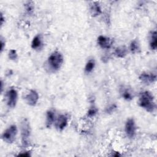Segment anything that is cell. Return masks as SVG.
<instances>
[{
    "label": "cell",
    "instance_id": "5bb4252c",
    "mask_svg": "<svg viewBox=\"0 0 157 157\" xmlns=\"http://www.w3.org/2000/svg\"><path fill=\"white\" fill-rule=\"evenodd\" d=\"M53 121H55V113L52 110H48L47 112L46 115V126L47 128H50L51 125L53 124Z\"/></svg>",
    "mask_w": 157,
    "mask_h": 157
},
{
    "label": "cell",
    "instance_id": "7402d4cb",
    "mask_svg": "<svg viewBox=\"0 0 157 157\" xmlns=\"http://www.w3.org/2000/svg\"><path fill=\"white\" fill-rule=\"evenodd\" d=\"M18 156H30V154L28 152H25V153H20Z\"/></svg>",
    "mask_w": 157,
    "mask_h": 157
},
{
    "label": "cell",
    "instance_id": "9a60e30c",
    "mask_svg": "<svg viewBox=\"0 0 157 157\" xmlns=\"http://www.w3.org/2000/svg\"><path fill=\"white\" fill-rule=\"evenodd\" d=\"M127 54V48L125 46L117 47L115 50V55L118 58H124Z\"/></svg>",
    "mask_w": 157,
    "mask_h": 157
},
{
    "label": "cell",
    "instance_id": "ac0fdd59",
    "mask_svg": "<svg viewBox=\"0 0 157 157\" xmlns=\"http://www.w3.org/2000/svg\"><path fill=\"white\" fill-rule=\"evenodd\" d=\"M121 95H122V97L123 98V99L128 101H131L133 99V96H132V92L128 88H126L123 90V91L121 92Z\"/></svg>",
    "mask_w": 157,
    "mask_h": 157
},
{
    "label": "cell",
    "instance_id": "2e32d148",
    "mask_svg": "<svg viewBox=\"0 0 157 157\" xmlns=\"http://www.w3.org/2000/svg\"><path fill=\"white\" fill-rule=\"evenodd\" d=\"M129 49L132 53H138L140 51V46L138 41L136 40H132L130 44Z\"/></svg>",
    "mask_w": 157,
    "mask_h": 157
},
{
    "label": "cell",
    "instance_id": "8992f818",
    "mask_svg": "<svg viewBox=\"0 0 157 157\" xmlns=\"http://www.w3.org/2000/svg\"><path fill=\"white\" fill-rule=\"evenodd\" d=\"M125 132L129 138L134 137L136 132V123L133 118H129L125 124Z\"/></svg>",
    "mask_w": 157,
    "mask_h": 157
},
{
    "label": "cell",
    "instance_id": "7a4b0ae2",
    "mask_svg": "<svg viewBox=\"0 0 157 157\" xmlns=\"http://www.w3.org/2000/svg\"><path fill=\"white\" fill-rule=\"evenodd\" d=\"M63 63V55L58 51L52 53L48 58V64L53 71L59 70L62 66Z\"/></svg>",
    "mask_w": 157,
    "mask_h": 157
},
{
    "label": "cell",
    "instance_id": "4fadbf2b",
    "mask_svg": "<svg viewBox=\"0 0 157 157\" xmlns=\"http://www.w3.org/2000/svg\"><path fill=\"white\" fill-rule=\"evenodd\" d=\"M150 47L151 50H155L157 48V33L155 31H152L150 36Z\"/></svg>",
    "mask_w": 157,
    "mask_h": 157
},
{
    "label": "cell",
    "instance_id": "277c9868",
    "mask_svg": "<svg viewBox=\"0 0 157 157\" xmlns=\"http://www.w3.org/2000/svg\"><path fill=\"white\" fill-rule=\"evenodd\" d=\"M17 132L18 131L16 125L12 124L4 131L2 135V139L4 142L12 144L15 140Z\"/></svg>",
    "mask_w": 157,
    "mask_h": 157
},
{
    "label": "cell",
    "instance_id": "5b68a950",
    "mask_svg": "<svg viewBox=\"0 0 157 157\" xmlns=\"http://www.w3.org/2000/svg\"><path fill=\"white\" fill-rule=\"evenodd\" d=\"M18 99V93L15 89L11 88L7 93V104L10 108L15 107Z\"/></svg>",
    "mask_w": 157,
    "mask_h": 157
},
{
    "label": "cell",
    "instance_id": "e0dca14e",
    "mask_svg": "<svg viewBox=\"0 0 157 157\" xmlns=\"http://www.w3.org/2000/svg\"><path fill=\"white\" fill-rule=\"evenodd\" d=\"M95 66V61L94 59H90L87 61L85 67V71L86 73L88 74L92 72L93 69Z\"/></svg>",
    "mask_w": 157,
    "mask_h": 157
},
{
    "label": "cell",
    "instance_id": "cb8c5ba5",
    "mask_svg": "<svg viewBox=\"0 0 157 157\" xmlns=\"http://www.w3.org/2000/svg\"><path fill=\"white\" fill-rule=\"evenodd\" d=\"M3 23H4V17H3L2 13H1V25H2Z\"/></svg>",
    "mask_w": 157,
    "mask_h": 157
},
{
    "label": "cell",
    "instance_id": "3957f363",
    "mask_svg": "<svg viewBox=\"0 0 157 157\" xmlns=\"http://www.w3.org/2000/svg\"><path fill=\"white\" fill-rule=\"evenodd\" d=\"M20 130L21 136V141L23 145H27L29 142V138L30 137L31 128L29 123L27 119H23L20 123Z\"/></svg>",
    "mask_w": 157,
    "mask_h": 157
},
{
    "label": "cell",
    "instance_id": "44dd1931",
    "mask_svg": "<svg viewBox=\"0 0 157 157\" xmlns=\"http://www.w3.org/2000/svg\"><path fill=\"white\" fill-rule=\"evenodd\" d=\"M33 6H31V4H30V2H29L28 4H26V10L30 13L31 12L33 11Z\"/></svg>",
    "mask_w": 157,
    "mask_h": 157
},
{
    "label": "cell",
    "instance_id": "30bf717a",
    "mask_svg": "<svg viewBox=\"0 0 157 157\" xmlns=\"http://www.w3.org/2000/svg\"><path fill=\"white\" fill-rule=\"evenodd\" d=\"M67 124V118L64 115H60L55 121V127L57 129L62 131Z\"/></svg>",
    "mask_w": 157,
    "mask_h": 157
},
{
    "label": "cell",
    "instance_id": "d6986e66",
    "mask_svg": "<svg viewBox=\"0 0 157 157\" xmlns=\"http://www.w3.org/2000/svg\"><path fill=\"white\" fill-rule=\"evenodd\" d=\"M9 58L11 60H15L17 58V52L15 50L12 49L9 51Z\"/></svg>",
    "mask_w": 157,
    "mask_h": 157
},
{
    "label": "cell",
    "instance_id": "ba28073f",
    "mask_svg": "<svg viewBox=\"0 0 157 157\" xmlns=\"http://www.w3.org/2000/svg\"><path fill=\"white\" fill-rule=\"evenodd\" d=\"M25 99L28 105L31 106H34L39 100V95L35 90H31L29 93L26 94Z\"/></svg>",
    "mask_w": 157,
    "mask_h": 157
},
{
    "label": "cell",
    "instance_id": "603a6c76",
    "mask_svg": "<svg viewBox=\"0 0 157 157\" xmlns=\"http://www.w3.org/2000/svg\"><path fill=\"white\" fill-rule=\"evenodd\" d=\"M5 45V42H3L2 39L1 40V52H2L3 49H4V46Z\"/></svg>",
    "mask_w": 157,
    "mask_h": 157
},
{
    "label": "cell",
    "instance_id": "6da1fadb",
    "mask_svg": "<svg viewBox=\"0 0 157 157\" xmlns=\"http://www.w3.org/2000/svg\"><path fill=\"white\" fill-rule=\"evenodd\" d=\"M139 105L149 112H152L156 107L153 95L149 91L142 92L139 98Z\"/></svg>",
    "mask_w": 157,
    "mask_h": 157
},
{
    "label": "cell",
    "instance_id": "8fae6325",
    "mask_svg": "<svg viewBox=\"0 0 157 157\" xmlns=\"http://www.w3.org/2000/svg\"><path fill=\"white\" fill-rule=\"evenodd\" d=\"M42 45V38L40 35H37L36 36L31 42V47L33 49L37 50L41 48Z\"/></svg>",
    "mask_w": 157,
    "mask_h": 157
},
{
    "label": "cell",
    "instance_id": "7c38bea8",
    "mask_svg": "<svg viewBox=\"0 0 157 157\" xmlns=\"http://www.w3.org/2000/svg\"><path fill=\"white\" fill-rule=\"evenodd\" d=\"M90 5V11L93 16H98L101 13V9L98 2H92Z\"/></svg>",
    "mask_w": 157,
    "mask_h": 157
},
{
    "label": "cell",
    "instance_id": "9c48e42d",
    "mask_svg": "<svg viewBox=\"0 0 157 157\" xmlns=\"http://www.w3.org/2000/svg\"><path fill=\"white\" fill-rule=\"evenodd\" d=\"M98 44L101 48L109 49L112 46V40L109 37H107L104 36H99L98 37Z\"/></svg>",
    "mask_w": 157,
    "mask_h": 157
},
{
    "label": "cell",
    "instance_id": "ffe728a7",
    "mask_svg": "<svg viewBox=\"0 0 157 157\" xmlns=\"http://www.w3.org/2000/svg\"><path fill=\"white\" fill-rule=\"evenodd\" d=\"M97 112H98V109L95 107H92L89 109L87 114H88V116L91 117L94 116L97 113Z\"/></svg>",
    "mask_w": 157,
    "mask_h": 157
},
{
    "label": "cell",
    "instance_id": "52a82bcc",
    "mask_svg": "<svg viewBox=\"0 0 157 157\" xmlns=\"http://www.w3.org/2000/svg\"><path fill=\"white\" fill-rule=\"evenodd\" d=\"M139 80L142 83L149 85L156 81V74L151 72H142L139 76Z\"/></svg>",
    "mask_w": 157,
    "mask_h": 157
}]
</instances>
